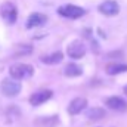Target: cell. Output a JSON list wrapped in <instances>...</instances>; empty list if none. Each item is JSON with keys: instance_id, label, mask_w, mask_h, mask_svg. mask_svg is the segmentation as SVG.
<instances>
[{"instance_id": "cell-4", "label": "cell", "mask_w": 127, "mask_h": 127, "mask_svg": "<svg viewBox=\"0 0 127 127\" xmlns=\"http://www.w3.org/2000/svg\"><path fill=\"white\" fill-rule=\"evenodd\" d=\"M66 53H68V56L72 58V59H81V58L86 55V46H84L83 41L75 40V41H72V43L68 44Z\"/></svg>"}, {"instance_id": "cell-3", "label": "cell", "mask_w": 127, "mask_h": 127, "mask_svg": "<svg viewBox=\"0 0 127 127\" xmlns=\"http://www.w3.org/2000/svg\"><path fill=\"white\" fill-rule=\"evenodd\" d=\"M58 13L64 16V18H69V19H77V18H81L86 10L83 7H78L75 4H64L58 9Z\"/></svg>"}, {"instance_id": "cell-15", "label": "cell", "mask_w": 127, "mask_h": 127, "mask_svg": "<svg viewBox=\"0 0 127 127\" xmlns=\"http://www.w3.org/2000/svg\"><path fill=\"white\" fill-rule=\"evenodd\" d=\"M31 50H32L31 46L21 44V46H18V49H16V55H28V53H31Z\"/></svg>"}, {"instance_id": "cell-14", "label": "cell", "mask_w": 127, "mask_h": 127, "mask_svg": "<svg viewBox=\"0 0 127 127\" xmlns=\"http://www.w3.org/2000/svg\"><path fill=\"white\" fill-rule=\"evenodd\" d=\"M106 115V112H105V109L103 108H99V106H95V108H90L89 111H87V118L89 120H102L103 117Z\"/></svg>"}, {"instance_id": "cell-2", "label": "cell", "mask_w": 127, "mask_h": 127, "mask_svg": "<svg viewBox=\"0 0 127 127\" xmlns=\"http://www.w3.org/2000/svg\"><path fill=\"white\" fill-rule=\"evenodd\" d=\"M1 93L7 97H15L21 92V83L15 78H4L1 81Z\"/></svg>"}, {"instance_id": "cell-12", "label": "cell", "mask_w": 127, "mask_h": 127, "mask_svg": "<svg viewBox=\"0 0 127 127\" xmlns=\"http://www.w3.org/2000/svg\"><path fill=\"white\" fill-rule=\"evenodd\" d=\"M64 55L61 52H53L50 55H46V56H41V62L43 64H47V65H56L62 61Z\"/></svg>"}, {"instance_id": "cell-6", "label": "cell", "mask_w": 127, "mask_h": 127, "mask_svg": "<svg viewBox=\"0 0 127 127\" xmlns=\"http://www.w3.org/2000/svg\"><path fill=\"white\" fill-rule=\"evenodd\" d=\"M99 12L105 16H114L120 12V6L114 0H105L103 3L99 4Z\"/></svg>"}, {"instance_id": "cell-9", "label": "cell", "mask_w": 127, "mask_h": 127, "mask_svg": "<svg viewBox=\"0 0 127 127\" xmlns=\"http://www.w3.org/2000/svg\"><path fill=\"white\" fill-rule=\"evenodd\" d=\"M87 106V100L84 97H75L69 102V106H68V112L71 115H77L80 114L81 111H84Z\"/></svg>"}, {"instance_id": "cell-7", "label": "cell", "mask_w": 127, "mask_h": 127, "mask_svg": "<svg viewBox=\"0 0 127 127\" xmlns=\"http://www.w3.org/2000/svg\"><path fill=\"white\" fill-rule=\"evenodd\" d=\"M105 105H106L109 109H112V111H120V112H123V111L127 109V102L123 97H120V96H111V97H108V99L105 100Z\"/></svg>"}, {"instance_id": "cell-10", "label": "cell", "mask_w": 127, "mask_h": 127, "mask_svg": "<svg viewBox=\"0 0 127 127\" xmlns=\"http://www.w3.org/2000/svg\"><path fill=\"white\" fill-rule=\"evenodd\" d=\"M46 21H47V18H46V15H43V13H31L30 16H28V19H27V28H35V27H41L43 24H46Z\"/></svg>"}, {"instance_id": "cell-8", "label": "cell", "mask_w": 127, "mask_h": 127, "mask_svg": "<svg viewBox=\"0 0 127 127\" xmlns=\"http://www.w3.org/2000/svg\"><path fill=\"white\" fill-rule=\"evenodd\" d=\"M52 95H53L52 90H38V92H35L30 96V103L32 106H38V105L47 102L52 97Z\"/></svg>"}, {"instance_id": "cell-1", "label": "cell", "mask_w": 127, "mask_h": 127, "mask_svg": "<svg viewBox=\"0 0 127 127\" xmlns=\"http://www.w3.org/2000/svg\"><path fill=\"white\" fill-rule=\"evenodd\" d=\"M9 72H10V77L15 78V80H24V78H28L31 77L32 72H34V68L28 64H15L9 68Z\"/></svg>"}, {"instance_id": "cell-5", "label": "cell", "mask_w": 127, "mask_h": 127, "mask_svg": "<svg viewBox=\"0 0 127 127\" xmlns=\"http://www.w3.org/2000/svg\"><path fill=\"white\" fill-rule=\"evenodd\" d=\"M1 16H3V19L7 24H15V21L18 18V9H16V6L13 3H10V1L3 3V6H1Z\"/></svg>"}, {"instance_id": "cell-16", "label": "cell", "mask_w": 127, "mask_h": 127, "mask_svg": "<svg viewBox=\"0 0 127 127\" xmlns=\"http://www.w3.org/2000/svg\"><path fill=\"white\" fill-rule=\"evenodd\" d=\"M124 93L127 95V86H124Z\"/></svg>"}, {"instance_id": "cell-13", "label": "cell", "mask_w": 127, "mask_h": 127, "mask_svg": "<svg viewBox=\"0 0 127 127\" xmlns=\"http://www.w3.org/2000/svg\"><path fill=\"white\" fill-rule=\"evenodd\" d=\"M81 72H83V69L77 64H68L64 68V74L66 77H78V75H81Z\"/></svg>"}, {"instance_id": "cell-11", "label": "cell", "mask_w": 127, "mask_h": 127, "mask_svg": "<svg viewBox=\"0 0 127 127\" xmlns=\"http://www.w3.org/2000/svg\"><path fill=\"white\" fill-rule=\"evenodd\" d=\"M105 71H106V74H109V75H117V74L126 72L127 65L126 64H108V65L105 66Z\"/></svg>"}]
</instances>
